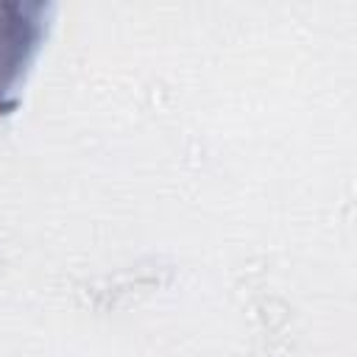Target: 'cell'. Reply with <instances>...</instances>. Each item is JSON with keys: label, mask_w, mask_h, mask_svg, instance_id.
Returning <instances> with one entry per match:
<instances>
[{"label": "cell", "mask_w": 357, "mask_h": 357, "mask_svg": "<svg viewBox=\"0 0 357 357\" xmlns=\"http://www.w3.org/2000/svg\"><path fill=\"white\" fill-rule=\"evenodd\" d=\"M50 3L0 0V117L20 106L22 84L47 36Z\"/></svg>", "instance_id": "6da1fadb"}]
</instances>
